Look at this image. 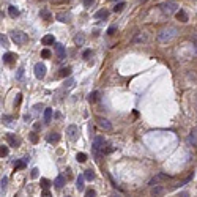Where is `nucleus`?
Segmentation results:
<instances>
[{"label": "nucleus", "instance_id": "obj_1", "mask_svg": "<svg viewBox=\"0 0 197 197\" xmlns=\"http://www.w3.org/2000/svg\"><path fill=\"white\" fill-rule=\"evenodd\" d=\"M177 35H178V30L175 27H166L158 33V39L161 43H169V41H172Z\"/></svg>", "mask_w": 197, "mask_h": 197}, {"label": "nucleus", "instance_id": "obj_2", "mask_svg": "<svg viewBox=\"0 0 197 197\" xmlns=\"http://www.w3.org/2000/svg\"><path fill=\"white\" fill-rule=\"evenodd\" d=\"M104 145H106V141H104V137H101V136H96V137L93 139V143H92L93 153H95V155L98 156L101 151H104Z\"/></svg>", "mask_w": 197, "mask_h": 197}, {"label": "nucleus", "instance_id": "obj_3", "mask_svg": "<svg viewBox=\"0 0 197 197\" xmlns=\"http://www.w3.org/2000/svg\"><path fill=\"white\" fill-rule=\"evenodd\" d=\"M11 39L16 43V44H25L29 41V36L27 33L21 32V30H13L11 32Z\"/></svg>", "mask_w": 197, "mask_h": 197}, {"label": "nucleus", "instance_id": "obj_4", "mask_svg": "<svg viewBox=\"0 0 197 197\" xmlns=\"http://www.w3.org/2000/svg\"><path fill=\"white\" fill-rule=\"evenodd\" d=\"M159 8H161V11L164 13V14H173V13L177 11V8H178V5H177L175 2H172V0H167V2H164V3H161L159 5Z\"/></svg>", "mask_w": 197, "mask_h": 197}, {"label": "nucleus", "instance_id": "obj_5", "mask_svg": "<svg viewBox=\"0 0 197 197\" xmlns=\"http://www.w3.org/2000/svg\"><path fill=\"white\" fill-rule=\"evenodd\" d=\"M66 134H68V137L71 139L73 142L77 141V137H79V129H77V126H76V125H69L68 128H66Z\"/></svg>", "mask_w": 197, "mask_h": 197}, {"label": "nucleus", "instance_id": "obj_6", "mask_svg": "<svg viewBox=\"0 0 197 197\" xmlns=\"http://www.w3.org/2000/svg\"><path fill=\"white\" fill-rule=\"evenodd\" d=\"M35 76H36L38 79H43V77L46 76V66L43 65L41 62L35 65Z\"/></svg>", "mask_w": 197, "mask_h": 197}, {"label": "nucleus", "instance_id": "obj_7", "mask_svg": "<svg viewBox=\"0 0 197 197\" xmlns=\"http://www.w3.org/2000/svg\"><path fill=\"white\" fill-rule=\"evenodd\" d=\"M167 178H169V175H166V173H158V175H155L151 180H150V183H148V185H151V186L159 185L161 181H164V180H167Z\"/></svg>", "mask_w": 197, "mask_h": 197}, {"label": "nucleus", "instance_id": "obj_8", "mask_svg": "<svg viewBox=\"0 0 197 197\" xmlns=\"http://www.w3.org/2000/svg\"><path fill=\"white\" fill-rule=\"evenodd\" d=\"M96 122H98L99 128H103V129H104V131H111V129H112V125H111V122H109V120H106V118H103V117H99V118L96 120Z\"/></svg>", "mask_w": 197, "mask_h": 197}, {"label": "nucleus", "instance_id": "obj_9", "mask_svg": "<svg viewBox=\"0 0 197 197\" xmlns=\"http://www.w3.org/2000/svg\"><path fill=\"white\" fill-rule=\"evenodd\" d=\"M55 52H57V57H58V60H63L66 55V51H65V46L60 44V43H57L55 44Z\"/></svg>", "mask_w": 197, "mask_h": 197}, {"label": "nucleus", "instance_id": "obj_10", "mask_svg": "<svg viewBox=\"0 0 197 197\" xmlns=\"http://www.w3.org/2000/svg\"><path fill=\"white\" fill-rule=\"evenodd\" d=\"M6 141H8V143L11 147H19V143H21V141H19L18 137H16L14 134H11V132H8L6 134Z\"/></svg>", "mask_w": 197, "mask_h": 197}, {"label": "nucleus", "instance_id": "obj_11", "mask_svg": "<svg viewBox=\"0 0 197 197\" xmlns=\"http://www.w3.org/2000/svg\"><path fill=\"white\" fill-rule=\"evenodd\" d=\"M65 183H66V180H65V177L60 173V175H57V178L54 180V186L57 189H62L63 186H65Z\"/></svg>", "mask_w": 197, "mask_h": 197}, {"label": "nucleus", "instance_id": "obj_12", "mask_svg": "<svg viewBox=\"0 0 197 197\" xmlns=\"http://www.w3.org/2000/svg\"><path fill=\"white\" fill-rule=\"evenodd\" d=\"M46 141H48L49 143H55V142L60 141V134H58V132H54V131H52V132H49V134L46 136Z\"/></svg>", "mask_w": 197, "mask_h": 197}, {"label": "nucleus", "instance_id": "obj_13", "mask_svg": "<svg viewBox=\"0 0 197 197\" xmlns=\"http://www.w3.org/2000/svg\"><path fill=\"white\" fill-rule=\"evenodd\" d=\"M55 19L60 22H69L71 21V14H69V13H58V14L55 16Z\"/></svg>", "mask_w": 197, "mask_h": 197}, {"label": "nucleus", "instance_id": "obj_14", "mask_svg": "<svg viewBox=\"0 0 197 197\" xmlns=\"http://www.w3.org/2000/svg\"><path fill=\"white\" fill-rule=\"evenodd\" d=\"M164 192H166V189L162 188V186H155V188L151 189V197H161Z\"/></svg>", "mask_w": 197, "mask_h": 197}, {"label": "nucleus", "instance_id": "obj_15", "mask_svg": "<svg viewBox=\"0 0 197 197\" xmlns=\"http://www.w3.org/2000/svg\"><path fill=\"white\" fill-rule=\"evenodd\" d=\"M8 13H10V16H11V18L14 19V18H18V16H19V13H21V11H19V8H18V6L10 5V6H8Z\"/></svg>", "mask_w": 197, "mask_h": 197}, {"label": "nucleus", "instance_id": "obj_16", "mask_svg": "<svg viewBox=\"0 0 197 197\" xmlns=\"http://www.w3.org/2000/svg\"><path fill=\"white\" fill-rule=\"evenodd\" d=\"M177 19H178L180 22L185 24V22H188V14H186L183 10H178V11H177Z\"/></svg>", "mask_w": 197, "mask_h": 197}, {"label": "nucleus", "instance_id": "obj_17", "mask_svg": "<svg viewBox=\"0 0 197 197\" xmlns=\"http://www.w3.org/2000/svg\"><path fill=\"white\" fill-rule=\"evenodd\" d=\"M109 11L107 10H99V11L95 13V19H107Z\"/></svg>", "mask_w": 197, "mask_h": 197}, {"label": "nucleus", "instance_id": "obj_18", "mask_svg": "<svg viewBox=\"0 0 197 197\" xmlns=\"http://www.w3.org/2000/svg\"><path fill=\"white\" fill-rule=\"evenodd\" d=\"M84 180H85L84 175L77 177V180H76V188H77V191H84Z\"/></svg>", "mask_w": 197, "mask_h": 197}, {"label": "nucleus", "instance_id": "obj_19", "mask_svg": "<svg viewBox=\"0 0 197 197\" xmlns=\"http://www.w3.org/2000/svg\"><path fill=\"white\" fill-rule=\"evenodd\" d=\"M43 44L44 46H49V44H54L55 43V39H54V35H46V36H43Z\"/></svg>", "mask_w": 197, "mask_h": 197}, {"label": "nucleus", "instance_id": "obj_20", "mask_svg": "<svg viewBox=\"0 0 197 197\" xmlns=\"http://www.w3.org/2000/svg\"><path fill=\"white\" fill-rule=\"evenodd\" d=\"M39 14H41V18L44 19V21H52V14H51V11H49L48 8H43Z\"/></svg>", "mask_w": 197, "mask_h": 197}, {"label": "nucleus", "instance_id": "obj_21", "mask_svg": "<svg viewBox=\"0 0 197 197\" xmlns=\"http://www.w3.org/2000/svg\"><path fill=\"white\" fill-rule=\"evenodd\" d=\"M2 58H3V62H5V63H11L13 60L18 58V57H16V54H13V52H6V54L3 55Z\"/></svg>", "mask_w": 197, "mask_h": 197}, {"label": "nucleus", "instance_id": "obj_22", "mask_svg": "<svg viewBox=\"0 0 197 197\" xmlns=\"http://www.w3.org/2000/svg\"><path fill=\"white\" fill-rule=\"evenodd\" d=\"M188 142H189V143H192V145H197V128L192 129L191 136L188 137Z\"/></svg>", "mask_w": 197, "mask_h": 197}, {"label": "nucleus", "instance_id": "obj_23", "mask_svg": "<svg viewBox=\"0 0 197 197\" xmlns=\"http://www.w3.org/2000/svg\"><path fill=\"white\" fill-rule=\"evenodd\" d=\"M25 166H27V158L21 159V161H18L14 164V170H21V169H25Z\"/></svg>", "mask_w": 197, "mask_h": 197}, {"label": "nucleus", "instance_id": "obj_24", "mask_svg": "<svg viewBox=\"0 0 197 197\" xmlns=\"http://www.w3.org/2000/svg\"><path fill=\"white\" fill-rule=\"evenodd\" d=\"M52 120V109H44V123H51Z\"/></svg>", "mask_w": 197, "mask_h": 197}, {"label": "nucleus", "instance_id": "obj_25", "mask_svg": "<svg viewBox=\"0 0 197 197\" xmlns=\"http://www.w3.org/2000/svg\"><path fill=\"white\" fill-rule=\"evenodd\" d=\"M74 43H76V44H77V46H82V44H84V43H85V36L82 35V33H79V35H76V36H74Z\"/></svg>", "mask_w": 197, "mask_h": 197}, {"label": "nucleus", "instance_id": "obj_26", "mask_svg": "<svg viewBox=\"0 0 197 197\" xmlns=\"http://www.w3.org/2000/svg\"><path fill=\"white\" fill-rule=\"evenodd\" d=\"M84 177H85V180H90V181H92V180L95 178V173H93V170H92V169H88V170H85Z\"/></svg>", "mask_w": 197, "mask_h": 197}, {"label": "nucleus", "instance_id": "obj_27", "mask_svg": "<svg viewBox=\"0 0 197 197\" xmlns=\"http://www.w3.org/2000/svg\"><path fill=\"white\" fill-rule=\"evenodd\" d=\"M69 74H71V68H69V66L60 69V76H62V77H66V76H69Z\"/></svg>", "mask_w": 197, "mask_h": 197}, {"label": "nucleus", "instance_id": "obj_28", "mask_svg": "<svg viewBox=\"0 0 197 197\" xmlns=\"http://www.w3.org/2000/svg\"><path fill=\"white\" fill-rule=\"evenodd\" d=\"M2 122L5 123V125H11V122H13V117L11 115H2Z\"/></svg>", "mask_w": 197, "mask_h": 197}, {"label": "nucleus", "instance_id": "obj_29", "mask_svg": "<svg viewBox=\"0 0 197 197\" xmlns=\"http://www.w3.org/2000/svg\"><path fill=\"white\" fill-rule=\"evenodd\" d=\"M29 137H30V141H32L33 143H36V142H38V141H39V137H38V134H36V132H35V131H32V132H30V134H29Z\"/></svg>", "mask_w": 197, "mask_h": 197}, {"label": "nucleus", "instance_id": "obj_30", "mask_svg": "<svg viewBox=\"0 0 197 197\" xmlns=\"http://www.w3.org/2000/svg\"><path fill=\"white\" fill-rule=\"evenodd\" d=\"M123 8H125V2H120V3H117V5L113 6V11H115V13H120Z\"/></svg>", "mask_w": 197, "mask_h": 197}, {"label": "nucleus", "instance_id": "obj_31", "mask_svg": "<svg viewBox=\"0 0 197 197\" xmlns=\"http://www.w3.org/2000/svg\"><path fill=\"white\" fill-rule=\"evenodd\" d=\"M76 159H77L79 162H85V161H87V155H85V153H77Z\"/></svg>", "mask_w": 197, "mask_h": 197}, {"label": "nucleus", "instance_id": "obj_32", "mask_svg": "<svg viewBox=\"0 0 197 197\" xmlns=\"http://www.w3.org/2000/svg\"><path fill=\"white\" fill-rule=\"evenodd\" d=\"M98 96H99V93H98V92H93V93H90L88 99H90L92 103H95V101H98Z\"/></svg>", "mask_w": 197, "mask_h": 197}, {"label": "nucleus", "instance_id": "obj_33", "mask_svg": "<svg viewBox=\"0 0 197 197\" xmlns=\"http://www.w3.org/2000/svg\"><path fill=\"white\" fill-rule=\"evenodd\" d=\"M145 41H147V36L143 33H141L137 38H134V43H145Z\"/></svg>", "mask_w": 197, "mask_h": 197}, {"label": "nucleus", "instance_id": "obj_34", "mask_svg": "<svg viewBox=\"0 0 197 197\" xmlns=\"http://www.w3.org/2000/svg\"><path fill=\"white\" fill-rule=\"evenodd\" d=\"M41 186H43V189H48L51 186V181L48 178H41Z\"/></svg>", "mask_w": 197, "mask_h": 197}, {"label": "nucleus", "instance_id": "obj_35", "mask_svg": "<svg viewBox=\"0 0 197 197\" xmlns=\"http://www.w3.org/2000/svg\"><path fill=\"white\" fill-rule=\"evenodd\" d=\"M6 155H8V147L2 145V147H0V156L3 158V156H6Z\"/></svg>", "mask_w": 197, "mask_h": 197}, {"label": "nucleus", "instance_id": "obj_36", "mask_svg": "<svg viewBox=\"0 0 197 197\" xmlns=\"http://www.w3.org/2000/svg\"><path fill=\"white\" fill-rule=\"evenodd\" d=\"M41 57H43V58H49V57H51V51H49V49H43Z\"/></svg>", "mask_w": 197, "mask_h": 197}, {"label": "nucleus", "instance_id": "obj_37", "mask_svg": "<svg viewBox=\"0 0 197 197\" xmlns=\"http://www.w3.org/2000/svg\"><path fill=\"white\" fill-rule=\"evenodd\" d=\"M85 197H96L95 189H87V191H85Z\"/></svg>", "mask_w": 197, "mask_h": 197}, {"label": "nucleus", "instance_id": "obj_38", "mask_svg": "<svg viewBox=\"0 0 197 197\" xmlns=\"http://www.w3.org/2000/svg\"><path fill=\"white\" fill-rule=\"evenodd\" d=\"M21 99H22V95H21V93H18V96H16V99H14V106H16V107L21 104Z\"/></svg>", "mask_w": 197, "mask_h": 197}, {"label": "nucleus", "instance_id": "obj_39", "mask_svg": "<svg viewBox=\"0 0 197 197\" xmlns=\"http://www.w3.org/2000/svg\"><path fill=\"white\" fill-rule=\"evenodd\" d=\"M0 183H2V191H5L6 183H8V178H6V177H3V178H2V181H0Z\"/></svg>", "mask_w": 197, "mask_h": 197}, {"label": "nucleus", "instance_id": "obj_40", "mask_svg": "<svg viewBox=\"0 0 197 197\" xmlns=\"http://www.w3.org/2000/svg\"><path fill=\"white\" fill-rule=\"evenodd\" d=\"M38 175H39V170L38 169H32V178H38Z\"/></svg>", "mask_w": 197, "mask_h": 197}, {"label": "nucleus", "instance_id": "obj_41", "mask_svg": "<svg viewBox=\"0 0 197 197\" xmlns=\"http://www.w3.org/2000/svg\"><path fill=\"white\" fill-rule=\"evenodd\" d=\"M73 84H74V79H73V77H69L68 81H65V84H63V85H65V87H71Z\"/></svg>", "mask_w": 197, "mask_h": 197}, {"label": "nucleus", "instance_id": "obj_42", "mask_svg": "<svg viewBox=\"0 0 197 197\" xmlns=\"http://www.w3.org/2000/svg\"><path fill=\"white\" fill-rule=\"evenodd\" d=\"M115 32H117V27H115V25H112V27L107 29V35H113Z\"/></svg>", "mask_w": 197, "mask_h": 197}, {"label": "nucleus", "instance_id": "obj_43", "mask_svg": "<svg viewBox=\"0 0 197 197\" xmlns=\"http://www.w3.org/2000/svg\"><path fill=\"white\" fill-rule=\"evenodd\" d=\"M93 3H95V0H84V6H87V8H90Z\"/></svg>", "mask_w": 197, "mask_h": 197}, {"label": "nucleus", "instance_id": "obj_44", "mask_svg": "<svg viewBox=\"0 0 197 197\" xmlns=\"http://www.w3.org/2000/svg\"><path fill=\"white\" fill-rule=\"evenodd\" d=\"M90 55H92V51H90V49H85L84 54H82V57H84V58H88Z\"/></svg>", "mask_w": 197, "mask_h": 197}, {"label": "nucleus", "instance_id": "obj_45", "mask_svg": "<svg viewBox=\"0 0 197 197\" xmlns=\"http://www.w3.org/2000/svg\"><path fill=\"white\" fill-rule=\"evenodd\" d=\"M22 76H24V68H19L18 69V79H22Z\"/></svg>", "mask_w": 197, "mask_h": 197}, {"label": "nucleus", "instance_id": "obj_46", "mask_svg": "<svg viewBox=\"0 0 197 197\" xmlns=\"http://www.w3.org/2000/svg\"><path fill=\"white\" fill-rule=\"evenodd\" d=\"M41 197H51V192H49L48 189H44V191H43V194H41Z\"/></svg>", "mask_w": 197, "mask_h": 197}, {"label": "nucleus", "instance_id": "obj_47", "mask_svg": "<svg viewBox=\"0 0 197 197\" xmlns=\"http://www.w3.org/2000/svg\"><path fill=\"white\" fill-rule=\"evenodd\" d=\"M0 43H2V46H6V43H8V41H6V38H5L3 35H2V38H0Z\"/></svg>", "mask_w": 197, "mask_h": 197}, {"label": "nucleus", "instance_id": "obj_48", "mask_svg": "<svg viewBox=\"0 0 197 197\" xmlns=\"http://www.w3.org/2000/svg\"><path fill=\"white\" fill-rule=\"evenodd\" d=\"M177 197H189V192H186V191H185V192H180Z\"/></svg>", "mask_w": 197, "mask_h": 197}, {"label": "nucleus", "instance_id": "obj_49", "mask_svg": "<svg viewBox=\"0 0 197 197\" xmlns=\"http://www.w3.org/2000/svg\"><path fill=\"white\" fill-rule=\"evenodd\" d=\"M24 120H25V122H30V120H32V117H30V115H24Z\"/></svg>", "mask_w": 197, "mask_h": 197}, {"label": "nucleus", "instance_id": "obj_50", "mask_svg": "<svg viewBox=\"0 0 197 197\" xmlns=\"http://www.w3.org/2000/svg\"><path fill=\"white\" fill-rule=\"evenodd\" d=\"M35 109H36V111H41V109H43V106H39V104H36V106H35Z\"/></svg>", "mask_w": 197, "mask_h": 197}, {"label": "nucleus", "instance_id": "obj_51", "mask_svg": "<svg viewBox=\"0 0 197 197\" xmlns=\"http://www.w3.org/2000/svg\"><path fill=\"white\" fill-rule=\"evenodd\" d=\"M58 2H65V0H52V3H58Z\"/></svg>", "mask_w": 197, "mask_h": 197}, {"label": "nucleus", "instance_id": "obj_52", "mask_svg": "<svg viewBox=\"0 0 197 197\" xmlns=\"http://www.w3.org/2000/svg\"><path fill=\"white\" fill-rule=\"evenodd\" d=\"M111 197H120V196H111Z\"/></svg>", "mask_w": 197, "mask_h": 197}]
</instances>
